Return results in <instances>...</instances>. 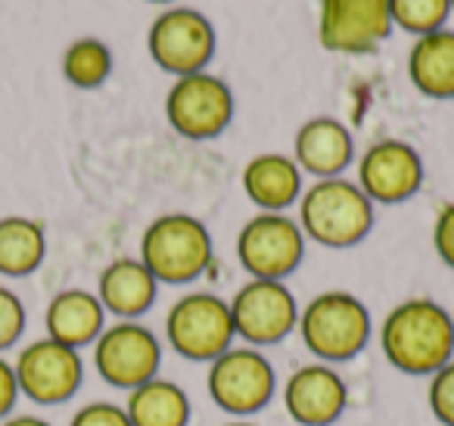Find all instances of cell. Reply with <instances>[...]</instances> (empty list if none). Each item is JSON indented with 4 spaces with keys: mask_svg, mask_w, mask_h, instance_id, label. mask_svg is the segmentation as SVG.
<instances>
[{
    "mask_svg": "<svg viewBox=\"0 0 454 426\" xmlns=\"http://www.w3.org/2000/svg\"><path fill=\"white\" fill-rule=\"evenodd\" d=\"M113 75V51L100 38H78L63 53V78L78 91H97Z\"/></svg>",
    "mask_w": 454,
    "mask_h": 426,
    "instance_id": "obj_22",
    "label": "cell"
},
{
    "mask_svg": "<svg viewBox=\"0 0 454 426\" xmlns=\"http://www.w3.org/2000/svg\"><path fill=\"white\" fill-rule=\"evenodd\" d=\"M69 426H131L125 414V405H113V401H90V405L78 407Z\"/></svg>",
    "mask_w": 454,
    "mask_h": 426,
    "instance_id": "obj_26",
    "label": "cell"
},
{
    "mask_svg": "<svg viewBox=\"0 0 454 426\" xmlns=\"http://www.w3.org/2000/svg\"><path fill=\"white\" fill-rule=\"evenodd\" d=\"M140 262L159 283L184 287L200 280L215 258L208 227L196 215L168 212L150 221L140 237Z\"/></svg>",
    "mask_w": 454,
    "mask_h": 426,
    "instance_id": "obj_4",
    "label": "cell"
},
{
    "mask_svg": "<svg viewBox=\"0 0 454 426\" xmlns=\"http://www.w3.org/2000/svg\"><path fill=\"white\" fill-rule=\"evenodd\" d=\"M237 113L234 91L227 88L218 75L196 72L184 75L171 84L165 97V119L184 140H215L231 128Z\"/></svg>",
    "mask_w": 454,
    "mask_h": 426,
    "instance_id": "obj_8",
    "label": "cell"
},
{
    "mask_svg": "<svg viewBox=\"0 0 454 426\" xmlns=\"http://www.w3.org/2000/svg\"><path fill=\"white\" fill-rule=\"evenodd\" d=\"M389 20L408 35H433L451 16V0H386Z\"/></svg>",
    "mask_w": 454,
    "mask_h": 426,
    "instance_id": "obj_23",
    "label": "cell"
},
{
    "mask_svg": "<svg viewBox=\"0 0 454 426\" xmlns=\"http://www.w3.org/2000/svg\"><path fill=\"white\" fill-rule=\"evenodd\" d=\"M159 296V280L146 271L140 258H115L100 271L97 280V299L106 308V314L119 320H140Z\"/></svg>",
    "mask_w": 454,
    "mask_h": 426,
    "instance_id": "obj_16",
    "label": "cell"
},
{
    "mask_svg": "<svg viewBox=\"0 0 454 426\" xmlns=\"http://www.w3.org/2000/svg\"><path fill=\"white\" fill-rule=\"evenodd\" d=\"M206 367L208 398L231 420H253L280 392L278 370H274L271 358L265 355V349L237 343L224 355L208 361Z\"/></svg>",
    "mask_w": 454,
    "mask_h": 426,
    "instance_id": "obj_5",
    "label": "cell"
},
{
    "mask_svg": "<svg viewBox=\"0 0 454 426\" xmlns=\"http://www.w3.org/2000/svg\"><path fill=\"white\" fill-rule=\"evenodd\" d=\"M4 426H51V423H47V420H41V417H32V414H22V417L7 420Z\"/></svg>",
    "mask_w": 454,
    "mask_h": 426,
    "instance_id": "obj_29",
    "label": "cell"
},
{
    "mask_svg": "<svg viewBox=\"0 0 454 426\" xmlns=\"http://www.w3.org/2000/svg\"><path fill=\"white\" fill-rule=\"evenodd\" d=\"M451 10H454V0H451Z\"/></svg>",
    "mask_w": 454,
    "mask_h": 426,
    "instance_id": "obj_32",
    "label": "cell"
},
{
    "mask_svg": "<svg viewBox=\"0 0 454 426\" xmlns=\"http://www.w3.org/2000/svg\"><path fill=\"white\" fill-rule=\"evenodd\" d=\"M358 187L373 206H398L423 187V159L404 140H377L358 159Z\"/></svg>",
    "mask_w": 454,
    "mask_h": 426,
    "instance_id": "obj_14",
    "label": "cell"
},
{
    "mask_svg": "<svg viewBox=\"0 0 454 426\" xmlns=\"http://www.w3.org/2000/svg\"><path fill=\"white\" fill-rule=\"evenodd\" d=\"M22 330H26V305L13 289L0 287V351L20 343Z\"/></svg>",
    "mask_w": 454,
    "mask_h": 426,
    "instance_id": "obj_25",
    "label": "cell"
},
{
    "mask_svg": "<svg viewBox=\"0 0 454 426\" xmlns=\"http://www.w3.org/2000/svg\"><path fill=\"white\" fill-rule=\"evenodd\" d=\"M47 233L44 225L26 215L0 218V274L28 277L44 264Z\"/></svg>",
    "mask_w": 454,
    "mask_h": 426,
    "instance_id": "obj_21",
    "label": "cell"
},
{
    "mask_svg": "<svg viewBox=\"0 0 454 426\" xmlns=\"http://www.w3.org/2000/svg\"><path fill=\"white\" fill-rule=\"evenodd\" d=\"M153 4H168V0H153Z\"/></svg>",
    "mask_w": 454,
    "mask_h": 426,
    "instance_id": "obj_31",
    "label": "cell"
},
{
    "mask_svg": "<svg viewBox=\"0 0 454 426\" xmlns=\"http://www.w3.org/2000/svg\"><path fill=\"white\" fill-rule=\"evenodd\" d=\"M13 370L20 392L35 405H63L82 389L84 380L82 355L51 336L26 345L22 355L16 358Z\"/></svg>",
    "mask_w": 454,
    "mask_h": 426,
    "instance_id": "obj_12",
    "label": "cell"
},
{
    "mask_svg": "<svg viewBox=\"0 0 454 426\" xmlns=\"http://www.w3.org/2000/svg\"><path fill=\"white\" fill-rule=\"evenodd\" d=\"M293 159L302 169V175H311L317 181L342 178V171L355 162V140L352 131L340 119L317 115L309 119L296 131L293 140Z\"/></svg>",
    "mask_w": 454,
    "mask_h": 426,
    "instance_id": "obj_15",
    "label": "cell"
},
{
    "mask_svg": "<svg viewBox=\"0 0 454 426\" xmlns=\"http://www.w3.org/2000/svg\"><path fill=\"white\" fill-rule=\"evenodd\" d=\"M125 414L131 426H190L193 401L187 389L175 380L153 376L144 386L131 389L125 398Z\"/></svg>",
    "mask_w": 454,
    "mask_h": 426,
    "instance_id": "obj_20",
    "label": "cell"
},
{
    "mask_svg": "<svg viewBox=\"0 0 454 426\" xmlns=\"http://www.w3.org/2000/svg\"><path fill=\"white\" fill-rule=\"evenodd\" d=\"M433 246H435V256L442 258V264H448L454 271V202L442 206V212L435 215Z\"/></svg>",
    "mask_w": 454,
    "mask_h": 426,
    "instance_id": "obj_27",
    "label": "cell"
},
{
    "mask_svg": "<svg viewBox=\"0 0 454 426\" xmlns=\"http://www.w3.org/2000/svg\"><path fill=\"white\" fill-rule=\"evenodd\" d=\"M224 426H259V423H253V420H231V423H224Z\"/></svg>",
    "mask_w": 454,
    "mask_h": 426,
    "instance_id": "obj_30",
    "label": "cell"
},
{
    "mask_svg": "<svg viewBox=\"0 0 454 426\" xmlns=\"http://www.w3.org/2000/svg\"><path fill=\"white\" fill-rule=\"evenodd\" d=\"M90 349L100 380L125 392L144 386L162 370L165 343L140 320H115L97 336Z\"/></svg>",
    "mask_w": 454,
    "mask_h": 426,
    "instance_id": "obj_7",
    "label": "cell"
},
{
    "mask_svg": "<svg viewBox=\"0 0 454 426\" xmlns=\"http://www.w3.org/2000/svg\"><path fill=\"white\" fill-rule=\"evenodd\" d=\"M299 227L317 246L348 249L373 231V202L346 178L315 181L299 196Z\"/></svg>",
    "mask_w": 454,
    "mask_h": 426,
    "instance_id": "obj_3",
    "label": "cell"
},
{
    "mask_svg": "<svg viewBox=\"0 0 454 426\" xmlns=\"http://www.w3.org/2000/svg\"><path fill=\"white\" fill-rule=\"evenodd\" d=\"M427 405L435 423L454 426V358L442 364L433 376H427Z\"/></svg>",
    "mask_w": 454,
    "mask_h": 426,
    "instance_id": "obj_24",
    "label": "cell"
},
{
    "mask_svg": "<svg viewBox=\"0 0 454 426\" xmlns=\"http://www.w3.org/2000/svg\"><path fill=\"white\" fill-rule=\"evenodd\" d=\"M280 398L296 426H333L348 407V383L336 364L309 361L286 376Z\"/></svg>",
    "mask_w": 454,
    "mask_h": 426,
    "instance_id": "obj_13",
    "label": "cell"
},
{
    "mask_svg": "<svg viewBox=\"0 0 454 426\" xmlns=\"http://www.w3.org/2000/svg\"><path fill=\"white\" fill-rule=\"evenodd\" d=\"M305 190L302 169L284 153H262L243 169V193L259 212H286Z\"/></svg>",
    "mask_w": 454,
    "mask_h": 426,
    "instance_id": "obj_17",
    "label": "cell"
},
{
    "mask_svg": "<svg viewBox=\"0 0 454 426\" xmlns=\"http://www.w3.org/2000/svg\"><path fill=\"white\" fill-rule=\"evenodd\" d=\"M296 333L315 361L346 364L358 358L373 339L371 308L346 289H327L299 308Z\"/></svg>",
    "mask_w": 454,
    "mask_h": 426,
    "instance_id": "obj_2",
    "label": "cell"
},
{
    "mask_svg": "<svg viewBox=\"0 0 454 426\" xmlns=\"http://www.w3.org/2000/svg\"><path fill=\"white\" fill-rule=\"evenodd\" d=\"M377 343L398 374L433 376L454 358V312L427 296L404 299L383 318Z\"/></svg>",
    "mask_w": 454,
    "mask_h": 426,
    "instance_id": "obj_1",
    "label": "cell"
},
{
    "mask_svg": "<svg viewBox=\"0 0 454 426\" xmlns=\"http://www.w3.org/2000/svg\"><path fill=\"white\" fill-rule=\"evenodd\" d=\"M16 398H20V383H16V370L7 358H0V420L13 411Z\"/></svg>",
    "mask_w": 454,
    "mask_h": 426,
    "instance_id": "obj_28",
    "label": "cell"
},
{
    "mask_svg": "<svg viewBox=\"0 0 454 426\" xmlns=\"http://www.w3.org/2000/svg\"><path fill=\"white\" fill-rule=\"evenodd\" d=\"M237 258L253 280H284L305 258V233L284 212H259L237 237Z\"/></svg>",
    "mask_w": 454,
    "mask_h": 426,
    "instance_id": "obj_10",
    "label": "cell"
},
{
    "mask_svg": "<svg viewBox=\"0 0 454 426\" xmlns=\"http://www.w3.org/2000/svg\"><path fill=\"white\" fill-rule=\"evenodd\" d=\"M162 333V343L193 364H208L224 355L231 345H237L231 305L218 293H206V289L184 293L165 314Z\"/></svg>",
    "mask_w": 454,
    "mask_h": 426,
    "instance_id": "obj_6",
    "label": "cell"
},
{
    "mask_svg": "<svg viewBox=\"0 0 454 426\" xmlns=\"http://www.w3.org/2000/svg\"><path fill=\"white\" fill-rule=\"evenodd\" d=\"M44 324L51 339L82 351L84 345H94L97 336L106 330V308L90 289H63L47 305Z\"/></svg>",
    "mask_w": 454,
    "mask_h": 426,
    "instance_id": "obj_18",
    "label": "cell"
},
{
    "mask_svg": "<svg viewBox=\"0 0 454 426\" xmlns=\"http://www.w3.org/2000/svg\"><path fill=\"white\" fill-rule=\"evenodd\" d=\"M408 78L423 97L454 100V32L423 35L408 53Z\"/></svg>",
    "mask_w": 454,
    "mask_h": 426,
    "instance_id": "obj_19",
    "label": "cell"
},
{
    "mask_svg": "<svg viewBox=\"0 0 454 426\" xmlns=\"http://www.w3.org/2000/svg\"><path fill=\"white\" fill-rule=\"evenodd\" d=\"M146 47L153 63L162 72L175 78L196 75V72H206L215 57V28L196 10L175 7L156 16L146 35Z\"/></svg>",
    "mask_w": 454,
    "mask_h": 426,
    "instance_id": "obj_11",
    "label": "cell"
},
{
    "mask_svg": "<svg viewBox=\"0 0 454 426\" xmlns=\"http://www.w3.org/2000/svg\"><path fill=\"white\" fill-rule=\"evenodd\" d=\"M234 318L237 343L268 349L284 343L299 324V302L284 280H253L249 277L234 299H227Z\"/></svg>",
    "mask_w": 454,
    "mask_h": 426,
    "instance_id": "obj_9",
    "label": "cell"
}]
</instances>
